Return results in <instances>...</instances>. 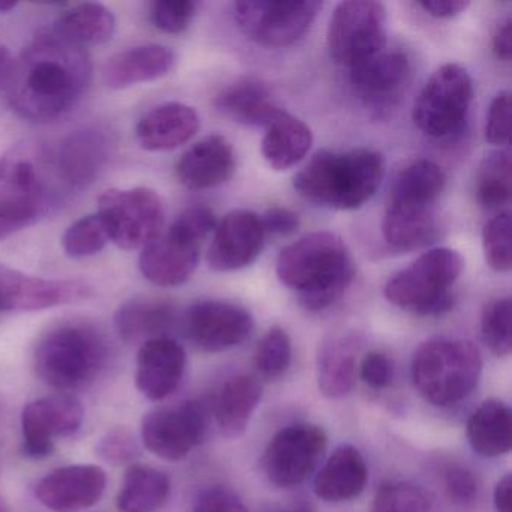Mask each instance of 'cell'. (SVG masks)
I'll list each match as a JSON object with an SVG mask.
<instances>
[{"label":"cell","mask_w":512,"mask_h":512,"mask_svg":"<svg viewBox=\"0 0 512 512\" xmlns=\"http://www.w3.org/2000/svg\"><path fill=\"white\" fill-rule=\"evenodd\" d=\"M88 52L53 29L14 59L8 101L29 121H50L76 106L91 82Z\"/></svg>","instance_id":"obj_1"},{"label":"cell","mask_w":512,"mask_h":512,"mask_svg":"<svg viewBox=\"0 0 512 512\" xmlns=\"http://www.w3.org/2000/svg\"><path fill=\"white\" fill-rule=\"evenodd\" d=\"M277 277L298 293L305 310L323 311L349 289L355 263L343 239L331 232H314L281 251Z\"/></svg>","instance_id":"obj_2"},{"label":"cell","mask_w":512,"mask_h":512,"mask_svg":"<svg viewBox=\"0 0 512 512\" xmlns=\"http://www.w3.org/2000/svg\"><path fill=\"white\" fill-rule=\"evenodd\" d=\"M383 176L385 160L373 149L320 151L299 170L293 185L314 205L353 211L376 194Z\"/></svg>","instance_id":"obj_3"},{"label":"cell","mask_w":512,"mask_h":512,"mask_svg":"<svg viewBox=\"0 0 512 512\" xmlns=\"http://www.w3.org/2000/svg\"><path fill=\"white\" fill-rule=\"evenodd\" d=\"M481 371L479 350L461 338H431L413 353V385L433 406H452L466 400L478 386Z\"/></svg>","instance_id":"obj_4"},{"label":"cell","mask_w":512,"mask_h":512,"mask_svg":"<svg viewBox=\"0 0 512 512\" xmlns=\"http://www.w3.org/2000/svg\"><path fill=\"white\" fill-rule=\"evenodd\" d=\"M464 260L451 248H434L389 278L385 296L392 305L422 317H437L454 307L451 287Z\"/></svg>","instance_id":"obj_5"},{"label":"cell","mask_w":512,"mask_h":512,"mask_svg":"<svg viewBox=\"0 0 512 512\" xmlns=\"http://www.w3.org/2000/svg\"><path fill=\"white\" fill-rule=\"evenodd\" d=\"M106 361L103 338L83 325L53 329L38 344L35 370L47 385L59 391L85 386L94 380Z\"/></svg>","instance_id":"obj_6"},{"label":"cell","mask_w":512,"mask_h":512,"mask_svg":"<svg viewBox=\"0 0 512 512\" xmlns=\"http://www.w3.org/2000/svg\"><path fill=\"white\" fill-rule=\"evenodd\" d=\"M473 101V82L457 64L434 71L413 107V122L425 136L454 139L466 127Z\"/></svg>","instance_id":"obj_7"},{"label":"cell","mask_w":512,"mask_h":512,"mask_svg":"<svg viewBox=\"0 0 512 512\" xmlns=\"http://www.w3.org/2000/svg\"><path fill=\"white\" fill-rule=\"evenodd\" d=\"M98 215L109 241L122 250H139L163 233L166 209L151 188H110L98 197Z\"/></svg>","instance_id":"obj_8"},{"label":"cell","mask_w":512,"mask_h":512,"mask_svg":"<svg viewBox=\"0 0 512 512\" xmlns=\"http://www.w3.org/2000/svg\"><path fill=\"white\" fill-rule=\"evenodd\" d=\"M322 2H274L242 0L236 2L235 22L245 37L268 49H281L298 43L310 31Z\"/></svg>","instance_id":"obj_9"},{"label":"cell","mask_w":512,"mask_h":512,"mask_svg":"<svg viewBox=\"0 0 512 512\" xmlns=\"http://www.w3.org/2000/svg\"><path fill=\"white\" fill-rule=\"evenodd\" d=\"M332 58L352 68L386 47V10L373 0H349L335 8L328 28Z\"/></svg>","instance_id":"obj_10"},{"label":"cell","mask_w":512,"mask_h":512,"mask_svg":"<svg viewBox=\"0 0 512 512\" xmlns=\"http://www.w3.org/2000/svg\"><path fill=\"white\" fill-rule=\"evenodd\" d=\"M328 437L317 425L296 424L278 431L263 455V470L271 484L292 488L302 484L325 454Z\"/></svg>","instance_id":"obj_11"},{"label":"cell","mask_w":512,"mask_h":512,"mask_svg":"<svg viewBox=\"0 0 512 512\" xmlns=\"http://www.w3.org/2000/svg\"><path fill=\"white\" fill-rule=\"evenodd\" d=\"M208 419L199 401L160 407L146 413L142 439L146 448L167 461H179L196 448L206 434Z\"/></svg>","instance_id":"obj_12"},{"label":"cell","mask_w":512,"mask_h":512,"mask_svg":"<svg viewBox=\"0 0 512 512\" xmlns=\"http://www.w3.org/2000/svg\"><path fill=\"white\" fill-rule=\"evenodd\" d=\"M47 181L28 152L16 149L0 160V220L29 227L46 211Z\"/></svg>","instance_id":"obj_13"},{"label":"cell","mask_w":512,"mask_h":512,"mask_svg":"<svg viewBox=\"0 0 512 512\" xmlns=\"http://www.w3.org/2000/svg\"><path fill=\"white\" fill-rule=\"evenodd\" d=\"M85 409L70 394H53L32 401L23 409V448L31 458H44L55 451L61 437L82 427Z\"/></svg>","instance_id":"obj_14"},{"label":"cell","mask_w":512,"mask_h":512,"mask_svg":"<svg viewBox=\"0 0 512 512\" xmlns=\"http://www.w3.org/2000/svg\"><path fill=\"white\" fill-rule=\"evenodd\" d=\"M94 296L89 284L79 280H49L0 266V311L47 310L85 301Z\"/></svg>","instance_id":"obj_15"},{"label":"cell","mask_w":512,"mask_h":512,"mask_svg":"<svg viewBox=\"0 0 512 512\" xmlns=\"http://www.w3.org/2000/svg\"><path fill=\"white\" fill-rule=\"evenodd\" d=\"M412 76V65L403 52L377 53L350 68V83L362 103L377 115L388 113L400 103Z\"/></svg>","instance_id":"obj_16"},{"label":"cell","mask_w":512,"mask_h":512,"mask_svg":"<svg viewBox=\"0 0 512 512\" xmlns=\"http://www.w3.org/2000/svg\"><path fill=\"white\" fill-rule=\"evenodd\" d=\"M188 337L203 352L217 353L244 343L254 328L245 308L223 301L191 305L185 316Z\"/></svg>","instance_id":"obj_17"},{"label":"cell","mask_w":512,"mask_h":512,"mask_svg":"<svg viewBox=\"0 0 512 512\" xmlns=\"http://www.w3.org/2000/svg\"><path fill=\"white\" fill-rule=\"evenodd\" d=\"M106 485V472L100 466L74 464L44 476L35 487V496L50 511L79 512L97 505Z\"/></svg>","instance_id":"obj_18"},{"label":"cell","mask_w":512,"mask_h":512,"mask_svg":"<svg viewBox=\"0 0 512 512\" xmlns=\"http://www.w3.org/2000/svg\"><path fill=\"white\" fill-rule=\"evenodd\" d=\"M265 230L254 212H229L215 227L208 251V263L217 272L247 268L260 256L265 244Z\"/></svg>","instance_id":"obj_19"},{"label":"cell","mask_w":512,"mask_h":512,"mask_svg":"<svg viewBox=\"0 0 512 512\" xmlns=\"http://www.w3.org/2000/svg\"><path fill=\"white\" fill-rule=\"evenodd\" d=\"M200 260V244L173 230L161 233L140 254V271L155 286L176 287L190 280Z\"/></svg>","instance_id":"obj_20"},{"label":"cell","mask_w":512,"mask_h":512,"mask_svg":"<svg viewBox=\"0 0 512 512\" xmlns=\"http://www.w3.org/2000/svg\"><path fill=\"white\" fill-rule=\"evenodd\" d=\"M187 356L178 341L155 338L140 346L137 355V389L152 401L166 400L181 385Z\"/></svg>","instance_id":"obj_21"},{"label":"cell","mask_w":512,"mask_h":512,"mask_svg":"<svg viewBox=\"0 0 512 512\" xmlns=\"http://www.w3.org/2000/svg\"><path fill=\"white\" fill-rule=\"evenodd\" d=\"M236 170L233 146L226 137L214 136L191 146L176 166L179 182L190 190H209L226 184Z\"/></svg>","instance_id":"obj_22"},{"label":"cell","mask_w":512,"mask_h":512,"mask_svg":"<svg viewBox=\"0 0 512 512\" xmlns=\"http://www.w3.org/2000/svg\"><path fill=\"white\" fill-rule=\"evenodd\" d=\"M109 154L106 134L94 128L73 131L59 146L56 170L59 179L74 190H83L95 181Z\"/></svg>","instance_id":"obj_23"},{"label":"cell","mask_w":512,"mask_h":512,"mask_svg":"<svg viewBox=\"0 0 512 512\" xmlns=\"http://www.w3.org/2000/svg\"><path fill=\"white\" fill-rule=\"evenodd\" d=\"M200 128L193 107L166 103L146 113L136 127L137 142L151 152L172 151L190 142Z\"/></svg>","instance_id":"obj_24"},{"label":"cell","mask_w":512,"mask_h":512,"mask_svg":"<svg viewBox=\"0 0 512 512\" xmlns=\"http://www.w3.org/2000/svg\"><path fill=\"white\" fill-rule=\"evenodd\" d=\"M214 106L230 121L247 127L268 128L284 113L275 103L268 86L253 77H244L221 89Z\"/></svg>","instance_id":"obj_25"},{"label":"cell","mask_w":512,"mask_h":512,"mask_svg":"<svg viewBox=\"0 0 512 512\" xmlns=\"http://www.w3.org/2000/svg\"><path fill=\"white\" fill-rule=\"evenodd\" d=\"M382 232L385 241L395 250L427 247L436 241L440 232L436 206L386 202Z\"/></svg>","instance_id":"obj_26"},{"label":"cell","mask_w":512,"mask_h":512,"mask_svg":"<svg viewBox=\"0 0 512 512\" xmlns=\"http://www.w3.org/2000/svg\"><path fill=\"white\" fill-rule=\"evenodd\" d=\"M175 53L160 44H145L118 53L104 67V82L110 89H125L154 82L175 67Z\"/></svg>","instance_id":"obj_27"},{"label":"cell","mask_w":512,"mask_h":512,"mask_svg":"<svg viewBox=\"0 0 512 512\" xmlns=\"http://www.w3.org/2000/svg\"><path fill=\"white\" fill-rule=\"evenodd\" d=\"M367 478V463L361 452L355 446L343 445L317 473L314 491L323 502H347L362 493Z\"/></svg>","instance_id":"obj_28"},{"label":"cell","mask_w":512,"mask_h":512,"mask_svg":"<svg viewBox=\"0 0 512 512\" xmlns=\"http://www.w3.org/2000/svg\"><path fill=\"white\" fill-rule=\"evenodd\" d=\"M262 400V386L254 377H230L218 392L214 413L223 436L236 439L250 424L254 410Z\"/></svg>","instance_id":"obj_29"},{"label":"cell","mask_w":512,"mask_h":512,"mask_svg":"<svg viewBox=\"0 0 512 512\" xmlns=\"http://www.w3.org/2000/svg\"><path fill=\"white\" fill-rule=\"evenodd\" d=\"M313 145V133L301 119L284 112L266 128L262 154L274 170H289L298 166Z\"/></svg>","instance_id":"obj_30"},{"label":"cell","mask_w":512,"mask_h":512,"mask_svg":"<svg viewBox=\"0 0 512 512\" xmlns=\"http://www.w3.org/2000/svg\"><path fill=\"white\" fill-rule=\"evenodd\" d=\"M175 323V310L157 301L124 302L115 313V328L128 344H145L155 338L167 337Z\"/></svg>","instance_id":"obj_31"},{"label":"cell","mask_w":512,"mask_h":512,"mask_svg":"<svg viewBox=\"0 0 512 512\" xmlns=\"http://www.w3.org/2000/svg\"><path fill=\"white\" fill-rule=\"evenodd\" d=\"M467 439L482 457H500L512 446L511 409L499 400H487L467 422Z\"/></svg>","instance_id":"obj_32"},{"label":"cell","mask_w":512,"mask_h":512,"mask_svg":"<svg viewBox=\"0 0 512 512\" xmlns=\"http://www.w3.org/2000/svg\"><path fill=\"white\" fill-rule=\"evenodd\" d=\"M358 341L353 337H335L326 341L319 352L317 377L322 394L343 398L352 391L356 379Z\"/></svg>","instance_id":"obj_33"},{"label":"cell","mask_w":512,"mask_h":512,"mask_svg":"<svg viewBox=\"0 0 512 512\" xmlns=\"http://www.w3.org/2000/svg\"><path fill=\"white\" fill-rule=\"evenodd\" d=\"M170 481L154 467L134 464L125 473L116 505L121 512H157L169 499Z\"/></svg>","instance_id":"obj_34"},{"label":"cell","mask_w":512,"mask_h":512,"mask_svg":"<svg viewBox=\"0 0 512 512\" xmlns=\"http://www.w3.org/2000/svg\"><path fill=\"white\" fill-rule=\"evenodd\" d=\"M445 185L442 167L430 160L412 161L392 181L388 202L436 205Z\"/></svg>","instance_id":"obj_35"},{"label":"cell","mask_w":512,"mask_h":512,"mask_svg":"<svg viewBox=\"0 0 512 512\" xmlns=\"http://www.w3.org/2000/svg\"><path fill=\"white\" fill-rule=\"evenodd\" d=\"M55 31L79 46H97L112 40L116 19L104 5L86 2L65 11L56 23Z\"/></svg>","instance_id":"obj_36"},{"label":"cell","mask_w":512,"mask_h":512,"mask_svg":"<svg viewBox=\"0 0 512 512\" xmlns=\"http://www.w3.org/2000/svg\"><path fill=\"white\" fill-rule=\"evenodd\" d=\"M511 197V155L491 152L482 160L476 175V200L484 209H499Z\"/></svg>","instance_id":"obj_37"},{"label":"cell","mask_w":512,"mask_h":512,"mask_svg":"<svg viewBox=\"0 0 512 512\" xmlns=\"http://www.w3.org/2000/svg\"><path fill=\"white\" fill-rule=\"evenodd\" d=\"M511 298L493 299L485 304L481 314V335L485 346L499 356L511 355Z\"/></svg>","instance_id":"obj_38"},{"label":"cell","mask_w":512,"mask_h":512,"mask_svg":"<svg viewBox=\"0 0 512 512\" xmlns=\"http://www.w3.org/2000/svg\"><path fill=\"white\" fill-rule=\"evenodd\" d=\"M109 236L100 215L92 214L71 224L62 238L65 254L71 259H85L104 250Z\"/></svg>","instance_id":"obj_39"},{"label":"cell","mask_w":512,"mask_h":512,"mask_svg":"<svg viewBox=\"0 0 512 512\" xmlns=\"http://www.w3.org/2000/svg\"><path fill=\"white\" fill-rule=\"evenodd\" d=\"M371 512H433L424 491L409 482H385L374 497Z\"/></svg>","instance_id":"obj_40"},{"label":"cell","mask_w":512,"mask_h":512,"mask_svg":"<svg viewBox=\"0 0 512 512\" xmlns=\"http://www.w3.org/2000/svg\"><path fill=\"white\" fill-rule=\"evenodd\" d=\"M292 364V340L283 328L269 329L256 350V367L269 379L283 376Z\"/></svg>","instance_id":"obj_41"},{"label":"cell","mask_w":512,"mask_h":512,"mask_svg":"<svg viewBox=\"0 0 512 512\" xmlns=\"http://www.w3.org/2000/svg\"><path fill=\"white\" fill-rule=\"evenodd\" d=\"M487 265L496 272H508L511 269V215L500 212L487 221L482 230Z\"/></svg>","instance_id":"obj_42"},{"label":"cell","mask_w":512,"mask_h":512,"mask_svg":"<svg viewBox=\"0 0 512 512\" xmlns=\"http://www.w3.org/2000/svg\"><path fill=\"white\" fill-rule=\"evenodd\" d=\"M197 4L191 0H158L151 5V20L164 34H182L196 16Z\"/></svg>","instance_id":"obj_43"},{"label":"cell","mask_w":512,"mask_h":512,"mask_svg":"<svg viewBox=\"0 0 512 512\" xmlns=\"http://www.w3.org/2000/svg\"><path fill=\"white\" fill-rule=\"evenodd\" d=\"M484 133L491 145H508L511 139V94L508 91L500 92L491 101Z\"/></svg>","instance_id":"obj_44"},{"label":"cell","mask_w":512,"mask_h":512,"mask_svg":"<svg viewBox=\"0 0 512 512\" xmlns=\"http://www.w3.org/2000/svg\"><path fill=\"white\" fill-rule=\"evenodd\" d=\"M97 454L112 464L131 463L139 457V446L130 431L115 428L98 442Z\"/></svg>","instance_id":"obj_45"},{"label":"cell","mask_w":512,"mask_h":512,"mask_svg":"<svg viewBox=\"0 0 512 512\" xmlns=\"http://www.w3.org/2000/svg\"><path fill=\"white\" fill-rule=\"evenodd\" d=\"M173 230L202 244L203 239L217 227L214 212L208 206H191L172 223Z\"/></svg>","instance_id":"obj_46"},{"label":"cell","mask_w":512,"mask_h":512,"mask_svg":"<svg viewBox=\"0 0 512 512\" xmlns=\"http://www.w3.org/2000/svg\"><path fill=\"white\" fill-rule=\"evenodd\" d=\"M445 490L455 505L469 506L478 497V481L466 467H449L445 473Z\"/></svg>","instance_id":"obj_47"},{"label":"cell","mask_w":512,"mask_h":512,"mask_svg":"<svg viewBox=\"0 0 512 512\" xmlns=\"http://www.w3.org/2000/svg\"><path fill=\"white\" fill-rule=\"evenodd\" d=\"M194 512H248V508L233 491L214 485L197 496Z\"/></svg>","instance_id":"obj_48"},{"label":"cell","mask_w":512,"mask_h":512,"mask_svg":"<svg viewBox=\"0 0 512 512\" xmlns=\"http://www.w3.org/2000/svg\"><path fill=\"white\" fill-rule=\"evenodd\" d=\"M392 374H394V367L391 359L383 353H368L362 361L361 379L370 388L385 389L392 382Z\"/></svg>","instance_id":"obj_49"},{"label":"cell","mask_w":512,"mask_h":512,"mask_svg":"<svg viewBox=\"0 0 512 512\" xmlns=\"http://www.w3.org/2000/svg\"><path fill=\"white\" fill-rule=\"evenodd\" d=\"M265 233L272 235L287 236L298 230L299 217L295 212L286 208H271L260 217Z\"/></svg>","instance_id":"obj_50"},{"label":"cell","mask_w":512,"mask_h":512,"mask_svg":"<svg viewBox=\"0 0 512 512\" xmlns=\"http://www.w3.org/2000/svg\"><path fill=\"white\" fill-rule=\"evenodd\" d=\"M419 7L434 19H452L460 16L469 8L470 2L464 0H424L419 2Z\"/></svg>","instance_id":"obj_51"},{"label":"cell","mask_w":512,"mask_h":512,"mask_svg":"<svg viewBox=\"0 0 512 512\" xmlns=\"http://www.w3.org/2000/svg\"><path fill=\"white\" fill-rule=\"evenodd\" d=\"M493 50L497 58L502 61H511L512 56V22L506 19L502 25L497 28L493 38Z\"/></svg>","instance_id":"obj_52"},{"label":"cell","mask_w":512,"mask_h":512,"mask_svg":"<svg viewBox=\"0 0 512 512\" xmlns=\"http://www.w3.org/2000/svg\"><path fill=\"white\" fill-rule=\"evenodd\" d=\"M511 491V475H505L494 488V506L497 512H512Z\"/></svg>","instance_id":"obj_53"},{"label":"cell","mask_w":512,"mask_h":512,"mask_svg":"<svg viewBox=\"0 0 512 512\" xmlns=\"http://www.w3.org/2000/svg\"><path fill=\"white\" fill-rule=\"evenodd\" d=\"M14 58L7 47L0 46V86L5 85L13 67Z\"/></svg>","instance_id":"obj_54"},{"label":"cell","mask_w":512,"mask_h":512,"mask_svg":"<svg viewBox=\"0 0 512 512\" xmlns=\"http://www.w3.org/2000/svg\"><path fill=\"white\" fill-rule=\"evenodd\" d=\"M26 229L22 224L11 223V221L0 220V241L10 238L14 233L20 232V230Z\"/></svg>","instance_id":"obj_55"},{"label":"cell","mask_w":512,"mask_h":512,"mask_svg":"<svg viewBox=\"0 0 512 512\" xmlns=\"http://www.w3.org/2000/svg\"><path fill=\"white\" fill-rule=\"evenodd\" d=\"M16 7V2H5V0H0V13L2 14L10 13V11H13Z\"/></svg>","instance_id":"obj_56"},{"label":"cell","mask_w":512,"mask_h":512,"mask_svg":"<svg viewBox=\"0 0 512 512\" xmlns=\"http://www.w3.org/2000/svg\"><path fill=\"white\" fill-rule=\"evenodd\" d=\"M0 512H7V509H5L4 499H2V497H0Z\"/></svg>","instance_id":"obj_57"},{"label":"cell","mask_w":512,"mask_h":512,"mask_svg":"<svg viewBox=\"0 0 512 512\" xmlns=\"http://www.w3.org/2000/svg\"><path fill=\"white\" fill-rule=\"evenodd\" d=\"M287 512H295V511H287Z\"/></svg>","instance_id":"obj_58"}]
</instances>
